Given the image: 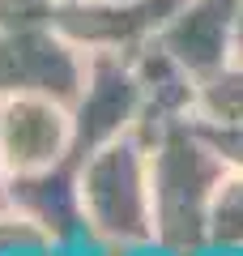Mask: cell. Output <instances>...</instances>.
Returning <instances> with one entry per match:
<instances>
[{"instance_id": "cell-10", "label": "cell", "mask_w": 243, "mask_h": 256, "mask_svg": "<svg viewBox=\"0 0 243 256\" xmlns=\"http://www.w3.org/2000/svg\"><path fill=\"white\" fill-rule=\"evenodd\" d=\"M196 120L243 124V60H226L196 82Z\"/></svg>"}, {"instance_id": "cell-12", "label": "cell", "mask_w": 243, "mask_h": 256, "mask_svg": "<svg viewBox=\"0 0 243 256\" xmlns=\"http://www.w3.org/2000/svg\"><path fill=\"white\" fill-rule=\"evenodd\" d=\"M192 124L214 146V154L226 162V171H243V124H209V120H196V116H192Z\"/></svg>"}, {"instance_id": "cell-14", "label": "cell", "mask_w": 243, "mask_h": 256, "mask_svg": "<svg viewBox=\"0 0 243 256\" xmlns=\"http://www.w3.org/2000/svg\"><path fill=\"white\" fill-rule=\"evenodd\" d=\"M230 60H243V13L234 22V34H230Z\"/></svg>"}, {"instance_id": "cell-4", "label": "cell", "mask_w": 243, "mask_h": 256, "mask_svg": "<svg viewBox=\"0 0 243 256\" xmlns=\"http://www.w3.org/2000/svg\"><path fill=\"white\" fill-rule=\"evenodd\" d=\"M141 77L132 56L124 52H94L86 68V86L72 98V162L107 141L136 132L141 124Z\"/></svg>"}, {"instance_id": "cell-8", "label": "cell", "mask_w": 243, "mask_h": 256, "mask_svg": "<svg viewBox=\"0 0 243 256\" xmlns=\"http://www.w3.org/2000/svg\"><path fill=\"white\" fill-rule=\"evenodd\" d=\"M13 214L38 226L43 235L77 248L86 239V218H81V196H77V162H60L34 175H13Z\"/></svg>"}, {"instance_id": "cell-11", "label": "cell", "mask_w": 243, "mask_h": 256, "mask_svg": "<svg viewBox=\"0 0 243 256\" xmlns=\"http://www.w3.org/2000/svg\"><path fill=\"white\" fill-rule=\"evenodd\" d=\"M209 248L243 252V171H226L209 210Z\"/></svg>"}, {"instance_id": "cell-9", "label": "cell", "mask_w": 243, "mask_h": 256, "mask_svg": "<svg viewBox=\"0 0 243 256\" xmlns=\"http://www.w3.org/2000/svg\"><path fill=\"white\" fill-rule=\"evenodd\" d=\"M132 64H136L141 94H145L136 137H150V132H158L166 124H180V120L196 116V82L200 77L192 68H184L158 38L145 43L141 52H132Z\"/></svg>"}, {"instance_id": "cell-7", "label": "cell", "mask_w": 243, "mask_h": 256, "mask_svg": "<svg viewBox=\"0 0 243 256\" xmlns=\"http://www.w3.org/2000/svg\"><path fill=\"white\" fill-rule=\"evenodd\" d=\"M243 13V0H184L158 43L196 77L214 73L218 64L230 60V34Z\"/></svg>"}, {"instance_id": "cell-2", "label": "cell", "mask_w": 243, "mask_h": 256, "mask_svg": "<svg viewBox=\"0 0 243 256\" xmlns=\"http://www.w3.org/2000/svg\"><path fill=\"white\" fill-rule=\"evenodd\" d=\"M77 196L86 239L98 248H132L154 239L150 150L136 132L107 141L77 158Z\"/></svg>"}, {"instance_id": "cell-6", "label": "cell", "mask_w": 243, "mask_h": 256, "mask_svg": "<svg viewBox=\"0 0 243 256\" xmlns=\"http://www.w3.org/2000/svg\"><path fill=\"white\" fill-rule=\"evenodd\" d=\"M0 154L9 175H34L72 158V107L43 94L0 98Z\"/></svg>"}, {"instance_id": "cell-13", "label": "cell", "mask_w": 243, "mask_h": 256, "mask_svg": "<svg viewBox=\"0 0 243 256\" xmlns=\"http://www.w3.org/2000/svg\"><path fill=\"white\" fill-rule=\"evenodd\" d=\"M13 214V175H9V162L0 154V218Z\"/></svg>"}, {"instance_id": "cell-5", "label": "cell", "mask_w": 243, "mask_h": 256, "mask_svg": "<svg viewBox=\"0 0 243 256\" xmlns=\"http://www.w3.org/2000/svg\"><path fill=\"white\" fill-rule=\"evenodd\" d=\"M184 0H56L52 22L86 56L94 52H141L166 30Z\"/></svg>"}, {"instance_id": "cell-3", "label": "cell", "mask_w": 243, "mask_h": 256, "mask_svg": "<svg viewBox=\"0 0 243 256\" xmlns=\"http://www.w3.org/2000/svg\"><path fill=\"white\" fill-rule=\"evenodd\" d=\"M86 68L90 56L60 34L52 18L0 22V98L43 94L72 107L86 86Z\"/></svg>"}, {"instance_id": "cell-1", "label": "cell", "mask_w": 243, "mask_h": 256, "mask_svg": "<svg viewBox=\"0 0 243 256\" xmlns=\"http://www.w3.org/2000/svg\"><path fill=\"white\" fill-rule=\"evenodd\" d=\"M150 205L154 239L180 256H196L209 248V210L218 184L226 180V162L214 154L192 120L166 124L150 137Z\"/></svg>"}]
</instances>
